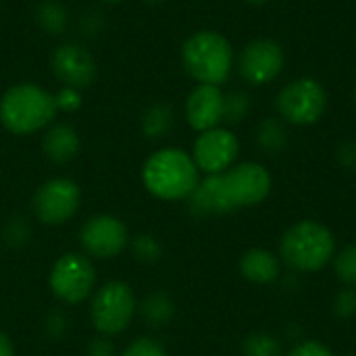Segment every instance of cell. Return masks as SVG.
I'll return each mask as SVG.
<instances>
[{
	"mask_svg": "<svg viewBox=\"0 0 356 356\" xmlns=\"http://www.w3.org/2000/svg\"><path fill=\"white\" fill-rule=\"evenodd\" d=\"M244 356H282L280 342L265 332H254L244 340Z\"/></svg>",
	"mask_w": 356,
	"mask_h": 356,
	"instance_id": "obj_22",
	"label": "cell"
},
{
	"mask_svg": "<svg viewBox=\"0 0 356 356\" xmlns=\"http://www.w3.org/2000/svg\"><path fill=\"white\" fill-rule=\"evenodd\" d=\"M173 127V111L169 104H152L142 115V131L148 138H163Z\"/></svg>",
	"mask_w": 356,
	"mask_h": 356,
	"instance_id": "obj_18",
	"label": "cell"
},
{
	"mask_svg": "<svg viewBox=\"0 0 356 356\" xmlns=\"http://www.w3.org/2000/svg\"><path fill=\"white\" fill-rule=\"evenodd\" d=\"M355 98H356V88H355Z\"/></svg>",
	"mask_w": 356,
	"mask_h": 356,
	"instance_id": "obj_35",
	"label": "cell"
},
{
	"mask_svg": "<svg viewBox=\"0 0 356 356\" xmlns=\"http://www.w3.org/2000/svg\"><path fill=\"white\" fill-rule=\"evenodd\" d=\"M50 67H52L54 77L63 86L75 88V90L88 88L96 79V71H98L94 56L81 44H75V42L60 44L52 52Z\"/></svg>",
	"mask_w": 356,
	"mask_h": 356,
	"instance_id": "obj_12",
	"label": "cell"
},
{
	"mask_svg": "<svg viewBox=\"0 0 356 356\" xmlns=\"http://www.w3.org/2000/svg\"><path fill=\"white\" fill-rule=\"evenodd\" d=\"M144 2H163V0H144Z\"/></svg>",
	"mask_w": 356,
	"mask_h": 356,
	"instance_id": "obj_33",
	"label": "cell"
},
{
	"mask_svg": "<svg viewBox=\"0 0 356 356\" xmlns=\"http://www.w3.org/2000/svg\"><path fill=\"white\" fill-rule=\"evenodd\" d=\"M159 246L152 238H140L138 240V254L142 259H156L159 257Z\"/></svg>",
	"mask_w": 356,
	"mask_h": 356,
	"instance_id": "obj_29",
	"label": "cell"
},
{
	"mask_svg": "<svg viewBox=\"0 0 356 356\" xmlns=\"http://www.w3.org/2000/svg\"><path fill=\"white\" fill-rule=\"evenodd\" d=\"M338 159H340V163H342L344 167H348V169H356V144L355 142L340 146V150H338Z\"/></svg>",
	"mask_w": 356,
	"mask_h": 356,
	"instance_id": "obj_30",
	"label": "cell"
},
{
	"mask_svg": "<svg viewBox=\"0 0 356 356\" xmlns=\"http://www.w3.org/2000/svg\"><path fill=\"white\" fill-rule=\"evenodd\" d=\"M102 2H119V0H102Z\"/></svg>",
	"mask_w": 356,
	"mask_h": 356,
	"instance_id": "obj_34",
	"label": "cell"
},
{
	"mask_svg": "<svg viewBox=\"0 0 356 356\" xmlns=\"http://www.w3.org/2000/svg\"><path fill=\"white\" fill-rule=\"evenodd\" d=\"M334 313L338 319H350L356 315V290H342L334 300Z\"/></svg>",
	"mask_w": 356,
	"mask_h": 356,
	"instance_id": "obj_25",
	"label": "cell"
},
{
	"mask_svg": "<svg viewBox=\"0 0 356 356\" xmlns=\"http://www.w3.org/2000/svg\"><path fill=\"white\" fill-rule=\"evenodd\" d=\"M240 273L244 280L267 286L280 277V259L265 248H250L240 259Z\"/></svg>",
	"mask_w": 356,
	"mask_h": 356,
	"instance_id": "obj_17",
	"label": "cell"
},
{
	"mask_svg": "<svg viewBox=\"0 0 356 356\" xmlns=\"http://www.w3.org/2000/svg\"><path fill=\"white\" fill-rule=\"evenodd\" d=\"M181 65L198 83L221 86L234 69V48L223 33L200 29L184 42Z\"/></svg>",
	"mask_w": 356,
	"mask_h": 356,
	"instance_id": "obj_4",
	"label": "cell"
},
{
	"mask_svg": "<svg viewBox=\"0 0 356 356\" xmlns=\"http://www.w3.org/2000/svg\"><path fill=\"white\" fill-rule=\"evenodd\" d=\"M242 2H248V4H267L271 0H242Z\"/></svg>",
	"mask_w": 356,
	"mask_h": 356,
	"instance_id": "obj_32",
	"label": "cell"
},
{
	"mask_svg": "<svg viewBox=\"0 0 356 356\" xmlns=\"http://www.w3.org/2000/svg\"><path fill=\"white\" fill-rule=\"evenodd\" d=\"M223 100L225 94L219 86L198 83L186 98V119L190 127L198 134L219 127L223 121Z\"/></svg>",
	"mask_w": 356,
	"mask_h": 356,
	"instance_id": "obj_14",
	"label": "cell"
},
{
	"mask_svg": "<svg viewBox=\"0 0 356 356\" xmlns=\"http://www.w3.org/2000/svg\"><path fill=\"white\" fill-rule=\"evenodd\" d=\"M334 271L346 286H356V244L346 246L334 257Z\"/></svg>",
	"mask_w": 356,
	"mask_h": 356,
	"instance_id": "obj_23",
	"label": "cell"
},
{
	"mask_svg": "<svg viewBox=\"0 0 356 356\" xmlns=\"http://www.w3.org/2000/svg\"><path fill=\"white\" fill-rule=\"evenodd\" d=\"M238 152L240 142L236 134L225 127H213L200 131V136L194 142L192 159L198 171H204L207 175H219L234 167Z\"/></svg>",
	"mask_w": 356,
	"mask_h": 356,
	"instance_id": "obj_9",
	"label": "cell"
},
{
	"mask_svg": "<svg viewBox=\"0 0 356 356\" xmlns=\"http://www.w3.org/2000/svg\"><path fill=\"white\" fill-rule=\"evenodd\" d=\"M81 192L75 181L67 177H54L40 186L33 196V211L42 223L60 225L79 209Z\"/></svg>",
	"mask_w": 356,
	"mask_h": 356,
	"instance_id": "obj_10",
	"label": "cell"
},
{
	"mask_svg": "<svg viewBox=\"0 0 356 356\" xmlns=\"http://www.w3.org/2000/svg\"><path fill=\"white\" fill-rule=\"evenodd\" d=\"M275 106L286 123L298 127L313 125L327 111V92L319 79L298 77L280 90L275 98Z\"/></svg>",
	"mask_w": 356,
	"mask_h": 356,
	"instance_id": "obj_5",
	"label": "cell"
},
{
	"mask_svg": "<svg viewBox=\"0 0 356 356\" xmlns=\"http://www.w3.org/2000/svg\"><path fill=\"white\" fill-rule=\"evenodd\" d=\"M353 356H356V355H353Z\"/></svg>",
	"mask_w": 356,
	"mask_h": 356,
	"instance_id": "obj_36",
	"label": "cell"
},
{
	"mask_svg": "<svg viewBox=\"0 0 356 356\" xmlns=\"http://www.w3.org/2000/svg\"><path fill=\"white\" fill-rule=\"evenodd\" d=\"M223 184H225L227 198L236 211V209L261 204L269 196L273 179L267 167L248 161L227 169L223 173Z\"/></svg>",
	"mask_w": 356,
	"mask_h": 356,
	"instance_id": "obj_8",
	"label": "cell"
},
{
	"mask_svg": "<svg viewBox=\"0 0 356 356\" xmlns=\"http://www.w3.org/2000/svg\"><path fill=\"white\" fill-rule=\"evenodd\" d=\"M56 117L54 94L38 83H17L0 98V123L17 136H29Z\"/></svg>",
	"mask_w": 356,
	"mask_h": 356,
	"instance_id": "obj_3",
	"label": "cell"
},
{
	"mask_svg": "<svg viewBox=\"0 0 356 356\" xmlns=\"http://www.w3.org/2000/svg\"><path fill=\"white\" fill-rule=\"evenodd\" d=\"M171 302L163 296H154L146 302V315L152 319V321H167L169 315H171Z\"/></svg>",
	"mask_w": 356,
	"mask_h": 356,
	"instance_id": "obj_28",
	"label": "cell"
},
{
	"mask_svg": "<svg viewBox=\"0 0 356 356\" xmlns=\"http://www.w3.org/2000/svg\"><path fill=\"white\" fill-rule=\"evenodd\" d=\"M96 282V273L92 263L81 254H65L60 257L50 273V290L54 296L69 305H77L92 292Z\"/></svg>",
	"mask_w": 356,
	"mask_h": 356,
	"instance_id": "obj_11",
	"label": "cell"
},
{
	"mask_svg": "<svg viewBox=\"0 0 356 356\" xmlns=\"http://www.w3.org/2000/svg\"><path fill=\"white\" fill-rule=\"evenodd\" d=\"M54 104H56V111L75 113V111L81 106V92L75 90V88L63 86V88L54 94Z\"/></svg>",
	"mask_w": 356,
	"mask_h": 356,
	"instance_id": "obj_24",
	"label": "cell"
},
{
	"mask_svg": "<svg viewBox=\"0 0 356 356\" xmlns=\"http://www.w3.org/2000/svg\"><path fill=\"white\" fill-rule=\"evenodd\" d=\"M42 148H44V154L48 156V161H52L56 165H67L79 152V136L71 125L58 123V125L48 127V131L44 134V140H42Z\"/></svg>",
	"mask_w": 356,
	"mask_h": 356,
	"instance_id": "obj_16",
	"label": "cell"
},
{
	"mask_svg": "<svg viewBox=\"0 0 356 356\" xmlns=\"http://www.w3.org/2000/svg\"><path fill=\"white\" fill-rule=\"evenodd\" d=\"M288 356H334V353L319 340H305L296 344Z\"/></svg>",
	"mask_w": 356,
	"mask_h": 356,
	"instance_id": "obj_27",
	"label": "cell"
},
{
	"mask_svg": "<svg viewBox=\"0 0 356 356\" xmlns=\"http://www.w3.org/2000/svg\"><path fill=\"white\" fill-rule=\"evenodd\" d=\"M250 106H252V100H250L248 92L234 90V92L225 94V100H223V121H227V123L244 121L248 117V113H250Z\"/></svg>",
	"mask_w": 356,
	"mask_h": 356,
	"instance_id": "obj_21",
	"label": "cell"
},
{
	"mask_svg": "<svg viewBox=\"0 0 356 356\" xmlns=\"http://www.w3.org/2000/svg\"><path fill=\"white\" fill-rule=\"evenodd\" d=\"M286 65V54L282 44L269 38L248 42L238 58V71L250 86H267L275 81Z\"/></svg>",
	"mask_w": 356,
	"mask_h": 356,
	"instance_id": "obj_7",
	"label": "cell"
},
{
	"mask_svg": "<svg viewBox=\"0 0 356 356\" xmlns=\"http://www.w3.org/2000/svg\"><path fill=\"white\" fill-rule=\"evenodd\" d=\"M136 311L134 290L123 282H111L98 290L92 302V323L98 332L113 336L123 332Z\"/></svg>",
	"mask_w": 356,
	"mask_h": 356,
	"instance_id": "obj_6",
	"label": "cell"
},
{
	"mask_svg": "<svg viewBox=\"0 0 356 356\" xmlns=\"http://www.w3.org/2000/svg\"><path fill=\"white\" fill-rule=\"evenodd\" d=\"M190 200V211L200 217L209 215H225L232 213L234 207L227 198L225 184H223V173L219 175H207L204 179L198 181L194 192L188 196Z\"/></svg>",
	"mask_w": 356,
	"mask_h": 356,
	"instance_id": "obj_15",
	"label": "cell"
},
{
	"mask_svg": "<svg viewBox=\"0 0 356 356\" xmlns=\"http://www.w3.org/2000/svg\"><path fill=\"white\" fill-rule=\"evenodd\" d=\"M257 144L269 154L282 152L288 146V134H286L284 123L277 119L261 121V125L257 127Z\"/></svg>",
	"mask_w": 356,
	"mask_h": 356,
	"instance_id": "obj_20",
	"label": "cell"
},
{
	"mask_svg": "<svg viewBox=\"0 0 356 356\" xmlns=\"http://www.w3.org/2000/svg\"><path fill=\"white\" fill-rule=\"evenodd\" d=\"M81 244L90 254L98 259H113L125 248L127 229L119 219L108 215H98L83 225Z\"/></svg>",
	"mask_w": 356,
	"mask_h": 356,
	"instance_id": "obj_13",
	"label": "cell"
},
{
	"mask_svg": "<svg viewBox=\"0 0 356 356\" xmlns=\"http://www.w3.org/2000/svg\"><path fill=\"white\" fill-rule=\"evenodd\" d=\"M123 356H167L165 348L161 344H156L154 340L148 338H140L134 344H129V348L123 353Z\"/></svg>",
	"mask_w": 356,
	"mask_h": 356,
	"instance_id": "obj_26",
	"label": "cell"
},
{
	"mask_svg": "<svg viewBox=\"0 0 356 356\" xmlns=\"http://www.w3.org/2000/svg\"><path fill=\"white\" fill-rule=\"evenodd\" d=\"M0 356H13V344L2 332H0Z\"/></svg>",
	"mask_w": 356,
	"mask_h": 356,
	"instance_id": "obj_31",
	"label": "cell"
},
{
	"mask_svg": "<svg viewBox=\"0 0 356 356\" xmlns=\"http://www.w3.org/2000/svg\"><path fill=\"white\" fill-rule=\"evenodd\" d=\"M280 254L294 271L317 273L336 257V238L325 223L305 219L286 229L280 242Z\"/></svg>",
	"mask_w": 356,
	"mask_h": 356,
	"instance_id": "obj_2",
	"label": "cell"
},
{
	"mask_svg": "<svg viewBox=\"0 0 356 356\" xmlns=\"http://www.w3.org/2000/svg\"><path fill=\"white\" fill-rule=\"evenodd\" d=\"M67 19L69 17H67L65 6L60 2H56V0H44L35 8V21H38V25L46 33H50V35L63 33V29L67 27Z\"/></svg>",
	"mask_w": 356,
	"mask_h": 356,
	"instance_id": "obj_19",
	"label": "cell"
},
{
	"mask_svg": "<svg viewBox=\"0 0 356 356\" xmlns=\"http://www.w3.org/2000/svg\"><path fill=\"white\" fill-rule=\"evenodd\" d=\"M146 190L161 200H184L200 181L194 159L179 148H161L142 169Z\"/></svg>",
	"mask_w": 356,
	"mask_h": 356,
	"instance_id": "obj_1",
	"label": "cell"
}]
</instances>
